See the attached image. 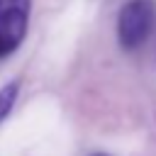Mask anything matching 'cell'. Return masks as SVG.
Returning a JSON list of instances; mask_svg holds the SVG:
<instances>
[{
  "mask_svg": "<svg viewBox=\"0 0 156 156\" xmlns=\"http://www.w3.org/2000/svg\"><path fill=\"white\" fill-rule=\"evenodd\" d=\"M156 20V5L154 0H129L122 5L117 15V39L124 49H136L141 46Z\"/></svg>",
  "mask_w": 156,
  "mask_h": 156,
  "instance_id": "obj_1",
  "label": "cell"
},
{
  "mask_svg": "<svg viewBox=\"0 0 156 156\" xmlns=\"http://www.w3.org/2000/svg\"><path fill=\"white\" fill-rule=\"evenodd\" d=\"M32 0H0V61L15 54L27 34Z\"/></svg>",
  "mask_w": 156,
  "mask_h": 156,
  "instance_id": "obj_2",
  "label": "cell"
},
{
  "mask_svg": "<svg viewBox=\"0 0 156 156\" xmlns=\"http://www.w3.org/2000/svg\"><path fill=\"white\" fill-rule=\"evenodd\" d=\"M17 95H20V80H17V78H15V80H10L7 85H2V88H0V124L7 119L10 110L15 107Z\"/></svg>",
  "mask_w": 156,
  "mask_h": 156,
  "instance_id": "obj_3",
  "label": "cell"
},
{
  "mask_svg": "<svg viewBox=\"0 0 156 156\" xmlns=\"http://www.w3.org/2000/svg\"><path fill=\"white\" fill-rule=\"evenodd\" d=\"M93 156H107V154H93Z\"/></svg>",
  "mask_w": 156,
  "mask_h": 156,
  "instance_id": "obj_4",
  "label": "cell"
}]
</instances>
